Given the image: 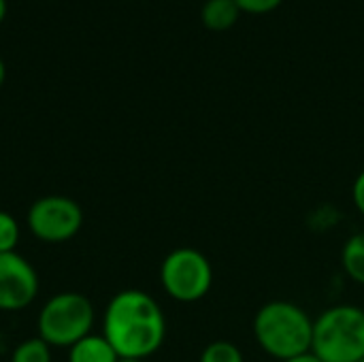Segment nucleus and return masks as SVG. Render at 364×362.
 Returning <instances> with one entry per match:
<instances>
[{
  "label": "nucleus",
  "instance_id": "1",
  "mask_svg": "<svg viewBox=\"0 0 364 362\" xmlns=\"http://www.w3.org/2000/svg\"><path fill=\"white\" fill-rule=\"evenodd\" d=\"M102 335L124 361L154 356L166 339V318L158 301L143 290L117 292L102 318Z\"/></svg>",
  "mask_w": 364,
  "mask_h": 362
},
{
  "label": "nucleus",
  "instance_id": "2",
  "mask_svg": "<svg viewBox=\"0 0 364 362\" xmlns=\"http://www.w3.org/2000/svg\"><path fill=\"white\" fill-rule=\"evenodd\" d=\"M252 333L267 356L284 362L311 352L314 320L292 301H269L256 312Z\"/></svg>",
  "mask_w": 364,
  "mask_h": 362
},
{
  "label": "nucleus",
  "instance_id": "3",
  "mask_svg": "<svg viewBox=\"0 0 364 362\" xmlns=\"http://www.w3.org/2000/svg\"><path fill=\"white\" fill-rule=\"evenodd\" d=\"M311 352L322 362H358L364 358V309L333 305L314 320Z\"/></svg>",
  "mask_w": 364,
  "mask_h": 362
},
{
  "label": "nucleus",
  "instance_id": "4",
  "mask_svg": "<svg viewBox=\"0 0 364 362\" xmlns=\"http://www.w3.org/2000/svg\"><path fill=\"white\" fill-rule=\"evenodd\" d=\"M94 326V305L79 292L53 294L38 314V337L51 348H73Z\"/></svg>",
  "mask_w": 364,
  "mask_h": 362
},
{
  "label": "nucleus",
  "instance_id": "5",
  "mask_svg": "<svg viewBox=\"0 0 364 362\" xmlns=\"http://www.w3.org/2000/svg\"><path fill=\"white\" fill-rule=\"evenodd\" d=\"M160 284L177 303H196L211 292L213 267L209 258L194 247L168 252L160 265Z\"/></svg>",
  "mask_w": 364,
  "mask_h": 362
},
{
  "label": "nucleus",
  "instance_id": "6",
  "mask_svg": "<svg viewBox=\"0 0 364 362\" xmlns=\"http://www.w3.org/2000/svg\"><path fill=\"white\" fill-rule=\"evenodd\" d=\"M26 224L43 243H66L81 230L83 209L68 196H43L28 209Z\"/></svg>",
  "mask_w": 364,
  "mask_h": 362
},
{
  "label": "nucleus",
  "instance_id": "7",
  "mask_svg": "<svg viewBox=\"0 0 364 362\" xmlns=\"http://www.w3.org/2000/svg\"><path fill=\"white\" fill-rule=\"evenodd\" d=\"M36 294V269L17 252L0 254V312H21Z\"/></svg>",
  "mask_w": 364,
  "mask_h": 362
},
{
  "label": "nucleus",
  "instance_id": "8",
  "mask_svg": "<svg viewBox=\"0 0 364 362\" xmlns=\"http://www.w3.org/2000/svg\"><path fill=\"white\" fill-rule=\"evenodd\" d=\"M68 362H119L117 352L105 339V335H87L68 348Z\"/></svg>",
  "mask_w": 364,
  "mask_h": 362
},
{
  "label": "nucleus",
  "instance_id": "9",
  "mask_svg": "<svg viewBox=\"0 0 364 362\" xmlns=\"http://www.w3.org/2000/svg\"><path fill=\"white\" fill-rule=\"evenodd\" d=\"M241 15V9L235 0H209L203 6V23L211 32H226L230 30Z\"/></svg>",
  "mask_w": 364,
  "mask_h": 362
},
{
  "label": "nucleus",
  "instance_id": "10",
  "mask_svg": "<svg viewBox=\"0 0 364 362\" xmlns=\"http://www.w3.org/2000/svg\"><path fill=\"white\" fill-rule=\"evenodd\" d=\"M341 267L346 275L364 286V230L354 233L341 250Z\"/></svg>",
  "mask_w": 364,
  "mask_h": 362
},
{
  "label": "nucleus",
  "instance_id": "11",
  "mask_svg": "<svg viewBox=\"0 0 364 362\" xmlns=\"http://www.w3.org/2000/svg\"><path fill=\"white\" fill-rule=\"evenodd\" d=\"M11 362H51V346L41 337L23 339L11 354Z\"/></svg>",
  "mask_w": 364,
  "mask_h": 362
},
{
  "label": "nucleus",
  "instance_id": "12",
  "mask_svg": "<svg viewBox=\"0 0 364 362\" xmlns=\"http://www.w3.org/2000/svg\"><path fill=\"white\" fill-rule=\"evenodd\" d=\"M198 362H245V358H243V352L237 344L226 341V339H218V341H211L203 350Z\"/></svg>",
  "mask_w": 364,
  "mask_h": 362
},
{
  "label": "nucleus",
  "instance_id": "13",
  "mask_svg": "<svg viewBox=\"0 0 364 362\" xmlns=\"http://www.w3.org/2000/svg\"><path fill=\"white\" fill-rule=\"evenodd\" d=\"M17 243H19V224H17V220L9 211L0 209V254L15 252Z\"/></svg>",
  "mask_w": 364,
  "mask_h": 362
},
{
  "label": "nucleus",
  "instance_id": "14",
  "mask_svg": "<svg viewBox=\"0 0 364 362\" xmlns=\"http://www.w3.org/2000/svg\"><path fill=\"white\" fill-rule=\"evenodd\" d=\"M237 6L245 13H252V15H262V13H271L275 11L284 0H235Z\"/></svg>",
  "mask_w": 364,
  "mask_h": 362
},
{
  "label": "nucleus",
  "instance_id": "15",
  "mask_svg": "<svg viewBox=\"0 0 364 362\" xmlns=\"http://www.w3.org/2000/svg\"><path fill=\"white\" fill-rule=\"evenodd\" d=\"M352 203H354L356 211L364 218V171H360L358 177L354 179V186H352Z\"/></svg>",
  "mask_w": 364,
  "mask_h": 362
},
{
  "label": "nucleus",
  "instance_id": "16",
  "mask_svg": "<svg viewBox=\"0 0 364 362\" xmlns=\"http://www.w3.org/2000/svg\"><path fill=\"white\" fill-rule=\"evenodd\" d=\"M284 362H322L314 352H305V354H299V356H294V358H290V361H284Z\"/></svg>",
  "mask_w": 364,
  "mask_h": 362
},
{
  "label": "nucleus",
  "instance_id": "17",
  "mask_svg": "<svg viewBox=\"0 0 364 362\" xmlns=\"http://www.w3.org/2000/svg\"><path fill=\"white\" fill-rule=\"evenodd\" d=\"M4 15H6V0H0V23L4 19Z\"/></svg>",
  "mask_w": 364,
  "mask_h": 362
},
{
  "label": "nucleus",
  "instance_id": "18",
  "mask_svg": "<svg viewBox=\"0 0 364 362\" xmlns=\"http://www.w3.org/2000/svg\"><path fill=\"white\" fill-rule=\"evenodd\" d=\"M4 77H6V68H4V62L0 60V85L4 83Z\"/></svg>",
  "mask_w": 364,
  "mask_h": 362
},
{
  "label": "nucleus",
  "instance_id": "19",
  "mask_svg": "<svg viewBox=\"0 0 364 362\" xmlns=\"http://www.w3.org/2000/svg\"><path fill=\"white\" fill-rule=\"evenodd\" d=\"M119 362H145V361H124V358H119Z\"/></svg>",
  "mask_w": 364,
  "mask_h": 362
},
{
  "label": "nucleus",
  "instance_id": "20",
  "mask_svg": "<svg viewBox=\"0 0 364 362\" xmlns=\"http://www.w3.org/2000/svg\"><path fill=\"white\" fill-rule=\"evenodd\" d=\"M358 362H364V358H363V361H358Z\"/></svg>",
  "mask_w": 364,
  "mask_h": 362
}]
</instances>
